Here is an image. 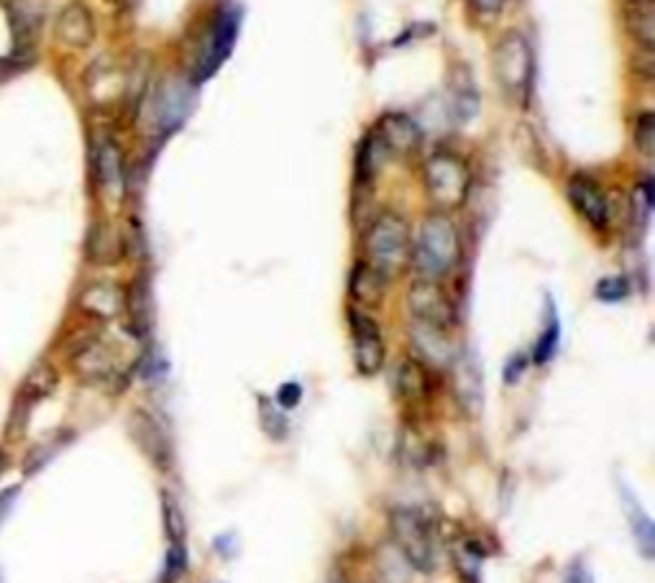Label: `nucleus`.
<instances>
[{
  "label": "nucleus",
  "instance_id": "nucleus-1",
  "mask_svg": "<svg viewBox=\"0 0 655 583\" xmlns=\"http://www.w3.org/2000/svg\"><path fill=\"white\" fill-rule=\"evenodd\" d=\"M461 261V238L456 226L446 215H430L423 220L418 238L412 243V261L420 272V279L446 277Z\"/></svg>",
  "mask_w": 655,
  "mask_h": 583
},
{
  "label": "nucleus",
  "instance_id": "nucleus-2",
  "mask_svg": "<svg viewBox=\"0 0 655 583\" xmlns=\"http://www.w3.org/2000/svg\"><path fill=\"white\" fill-rule=\"evenodd\" d=\"M366 264L384 279H397L412 261L410 226L397 213H382L366 233Z\"/></svg>",
  "mask_w": 655,
  "mask_h": 583
},
{
  "label": "nucleus",
  "instance_id": "nucleus-3",
  "mask_svg": "<svg viewBox=\"0 0 655 583\" xmlns=\"http://www.w3.org/2000/svg\"><path fill=\"white\" fill-rule=\"evenodd\" d=\"M392 535H395L397 553L405 558L410 568L420 573L435 571L438 563V545H435L433 525L418 509H395L392 512Z\"/></svg>",
  "mask_w": 655,
  "mask_h": 583
},
{
  "label": "nucleus",
  "instance_id": "nucleus-4",
  "mask_svg": "<svg viewBox=\"0 0 655 583\" xmlns=\"http://www.w3.org/2000/svg\"><path fill=\"white\" fill-rule=\"evenodd\" d=\"M425 190L438 208H461L471 192V172L461 156L438 151L425 164Z\"/></svg>",
  "mask_w": 655,
  "mask_h": 583
},
{
  "label": "nucleus",
  "instance_id": "nucleus-5",
  "mask_svg": "<svg viewBox=\"0 0 655 583\" xmlns=\"http://www.w3.org/2000/svg\"><path fill=\"white\" fill-rule=\"evenodd\" d=\"M494 72L507 95L512 100H525L530 95L533 82V49L528 39L517 31L502 36L494 49Z\"/></svg>",
  "mask_w": 655,
  "mask_h": 583
},
{
  "label": "nucleus",
  "instance_id": "nucleus-6",
  "mask_svg": "<svg viewBox=\"0 0 655 583\" xmlns=\"http://www.w3.org/2000/svg\"><path fill=\"white\" fill-rule=\"evenodd\" d=\"M407 305H410L415 323L430 325V328L438 330H448L453 325V305L435 279H418L412 284Z\"/></svg>",
  "mask_w": 655,
  "mask_h": 583
},
{
  "label": "nucleus",
  "instance_id": "nucleus-7",
  "mask_svg": "<svg viewBox=\"0 0 655 583\" xmlns=\"http://www.w3.org/2000/svg\"><path fill=\"white\" fill-rule=\"evenodd\" d=\"M569 200H571V205L579 210L581 218H584L592 228L604 231V228L609 226V220H612V215H609V200H607V195H604L602 187H599L594 179L584 177V174H576V177H571Z\"/></svg>",
  "mask_w": 655,
  "mask_h": 583
},
{
  "label": "nucleus",
  "instance_id": "nucleus-8",
  "mask_svg": "<svg viewBox=\"0 0 655 583\" xmlns=\"http://www.w3.org/2000/svg\"><path fill=\"white\" fill-rule=\"evenodd\" d=\"M351 333H354V356L361 374H377L384 366V341L377 323L361 312H351Z\"/></svg>",
  "mask_w": 655,
  "mask_h": 583
},
{
  "label": "nucleus",
  "instance_id": "nucleus-9",
  "mask_svg": "<svg viewBox=\"0 0 655 583\" xmlns=\"http://www.w3.org/2000/svg\"><path fill=\"white\" fill-rule=\"evenodd\" d=\"M57 39L64 47L87 49L95 41V18L85 3H70L57 16Z\"/></svg>",
  "mask_w": 655,
  "mask_h": 583
},
{
  "label": "nucleus",
  "instance_id": "nucleus-10",
  "mask_svg": "<svg viewBox=\"0 0 655 583\" xmlns=\"http://www.w3.org/2000/svg\"><path fill=\"white\" fill-rule=\"evenodd\" d=\"M236 26L238 16L228 11H223L221 18L215 21L208 44H205L203 49V57H200V77H208L210 72H215V67L223 62V57L228 54V47L233 44V36H236Z\"/></svg>",
  "mask_w": 655,
  "mask_h": 583
},
{
  "label": "nucleus",
  "instance_id": "nucleus-11",
  "mask_svg": "<svg viewBox=\"0 0 655 583\" xmlns=\"http://www.w3.org/2000/svg\"><path fill=\"white\" fill-rule=\"evenodd\" d=\"M75 369L77 374L85 376V379H111L118 371L116 353L111 351V346L103 341H90L75 353Z\"/></svg>",
  "mask_w": 655,
  "mask_h": 583
},
{
  "label": "nucleus",
  "instance_id": "nucleus-12",
  "mask_svg": "<svg viewBox=\"0 0 655 583\" xmlns=\"http://www.w3.org/2000/svg\"><path fill=\"white\" fill-rule=\"evenodd\" d=\"M123 292L111 282H95L80 295V307L98 320H113L123 312Z\"/></svg>",
  "mask_w": 655,
  "mask_h": 583
},
{
  "label": "nucleus",
  "instance_id": "nucleus-13",
  "mask_svg": "<svg viewBox=\"0 0 655 583\" xmlns=\"http://www.w3.org/2000/svg\"><path fill=\"white\" fill-rule=\"evenodd\" d=\"M377 136L382 139V144L387 146V151L392 154H407V151H415L420 144V131L418 126L410 121L407 116H387L382 123H379Z\"/></svg>",
  "mask_w": 655,
  "mask_h": 583
},
{
  "label": "nucleus",
  "instance_id": "nucleus-14",
  "mask_svg": "<svg viewBox=\"0 0 655 583\" xmlns=\"http://www.w3.org/2000/svg\"><path fill=\"white\" fill-rule=\"evenodd\" d=\"M95 172H98L100 187L111 195H121L123 190V156L113 141L103 139L95 149Z\"/></svg>",
  "mask_w": 655,
  "mask_h": 583
},
{
  "label": "nucleus",
  "instance_id": "nucleus-15",
  "mask_svg": "<svg viewBox=\"0 0 655 583\" xmlns=\"http://www.w3.org/2000/svg\"><path fill=\"white\" fill-rule=\"evenodd\" d=\"M446 333L448 330L430 328L423 323L412 325V343L428 364L446 366L451 361V343H448Z\"/></svg>",
  "mask_w": 655,
  "mask_h": 583
},
{
  "label": "nucleus",
  "instance_id": "nucleus-16",
  "mask_svg": "<svg viewBox=\"0 0 655 583\" xmlns=\"http://www.w3.org/2000/svg\"><path fill=\"white\" fill-rule=\"evenodd\" d=\"M625 21L630 34L643 49L655 47V6L653 0H630L625 8Z\"/></svg>",
  "mask_w": 655,
  "mask_h": 583
},
{
  "label": "nucleus",
  "instance_id": "nucleus-17",
  "mask_svg": "<svg viewBox=\"0 0 655 583\" xmlns=\"http://www.w3.org/2000/svg\"><path fill=\"white\" fill-rule=\"evenodd\" d=\"M121 254V236L108 223H98L90 231V236H87V256H90V261H95V264H113V261L121 259Z\"/></svg>",
  "mask_w": 655,
  "mask_h": 583
},
{
  "label": "nucleus",
  "instance_id": "nucleus-18",
  "mask_svg": "<svg viewBox=\"0 0 655 583\" xmlns=\"http://www.w3.org/2000/svg\"><path fill=\"white\" fill-rule=\"evenodd\" d=\"M351 295H354L356 302L361 305H379L384 297V289H387V279L382 277L379 272H374L369 264H359L351 274Z\"/></svg>",
  "mask_w": 655,
  "mask_h": 583
},
{
  "label": "nucleus",
  "instance_id": "nucleus-19",
  "mask_svg": "<svg viewBox=\"0 0 655 583\" xmlns=\"http://www.w3.org/2000/svg\"><path fill=\"white\" fill-rule=\"evenodd\" d=\"M397 392L405 399H423L428 394V374H425L423 364L415 361V358H405L400 366H397L395 374Z\"/></svg>",
  "mask_w": 655,
  "mask_h": 583
},
{
  "label": "nucleus",
  "instance_id": "nucleus-20",
  "mask_svg": "<svg viewBox=\"0 0 655 583\" xmlns=\"http://www.w3.org/2000/svg\"><path fill=\"white\" fill-rule=\"evenodd\" d=\"M622 497H625V509H627V517H630V527H632V535L638 537V545L640 550H643L645 558H653V522H650L648 514L643 512V507L638 504V499L630 497V491L622 486Z\"/></svg>",
  "mask_w": 655,
  "mask_h": 583
},
{
  "label": "nucleus",
  "instance_id": "nucleus-21",
  "mask_svg": "<svg viewBox=\"0 0 655 583\" xmlns=\"http://www.w3.org/2000/svg\"><path fill=\"white\" fill-rule=\"evenodd\" d=\"M405 566L407 563L400 553H384V558H379L377 583H410Z\"/></svg>",
  "mask_w": 655,
  "mask_h": 583
},
{
  "label": "nucleus",
  "instance_id": "nucleus-22",
  "mask_svg": "<svg viewBox=\"0 0 655 583\" xmlns=\"http://www.w3.org/2000/svg\"><path fill=\"white\" fill-rule=\"evenodd\" d=\"M635 149L643 156L655 154V116L653 113H643L635 123Z\"/></svg>",
  "mask_w": 655,
  "mask_h": 583
},
{
  "label": "nucleus",
  "instance_id": "nucleus-23",
  "mask_svg": "<svg viewBox=\"0 0 655 583\" xmlns=\"http://www.w3.org/2000/svg\"><path fill=\"white\" fill-rule=\"evenodd\" d=\"M185 568H187L185 550H182L180 543H172V548H169V553H167V560H164V571H162V578H159V581L177 583L180 581L182 573H185Z\"/></svg>",
  "mask_w": 655,
  "mask_h": 583
},
{
  "label": "nucleus",
  "instance_id": "nucleus-24",
  "mask_svg": "<svg viewBox=\"0 0 655 583\" xmlns=\"http://www.w3.org/2000/svg\"><path fill=\"white\" fill-rule=\"evenodd\" d=\"M136 425H141V433L136 430V438H139L141 448H144L151 458H159V451H162V445H164L159 430L151 425L149 417H141V415L136 417Z\"/></svg>",
  "mask_w": 655,
  "mask_h": 583
},
{
  "label": "nucleus",
  "instance_id": "nucleus-25",
  "mask_svg": "<svg viewBox=\"0 0 655 583\" xmlns=\"http://www.w3.org/2000/svg\"><path fill=\"white\" fill-rule=\"evenodd\" d=\"M625 295H627V284H625V279H620V277L602 279V282L597 284V297L604 302H617V300H622Z\"/></svg>",
  "mask_w": 655,
  "mask_h": 583
},
{
  "label": "nucleus",
  "instance_id": "nucleus-26",
  "mask_svg": "<svg viewBox=\"0 0 655 583\" xmlns=\"http://www.w3.org/2000/svg\"><path fill=\"white\" fill-rule=\"evenodd\" d=\"M277 399H279V407H287V410H290V407H295L302 399V389L297 387V384H285V387L279 389Z\"/></svg>",
  "mask_w": 655,
  "mask_h": 583
},
{
  "label": "nucleus",
  "instance_id": "nucleus-27",
  "mask_svg": "<svg viewBox=\"0 0 655 583\" xmlns=\"http://www.w3.org/2000/svg\"><path fill=\"white\" fill-rule=\"evenodd\" d=\"M507 3H510V0H471V6L482 13V16H497Z\"/></svg>",
  "mask_w": 655,
  "mask_h": 583
},
{
  "label": "nucleus",
  "instance_id": "nucleus-28",
  "mask_svg": "<svg viewBox=\"0 0 655 583\" xmlns=\"http://www.w3.org/2000/svg\"><path fill=\"white\" fill-rule=\"evenodd\" d=\"M16 497H18V486H13V489H6L3 494H0V525H3L6 514L13 509V502H16Z\"/></svg>",
  "mask_w": 655,
  "mask_h": 583
},
{
  "label": "nucleus",
  "instance_id": "nucleus-29",
  "mask_svg": "<svg viewBox=\"0 0 655 583\" xmlns=\"http://www.w3.org/2000/svg\"><path fill=\"white\" fill-rule=\"evenodd\" d=\"M6 466H8V456L3 451H0V476H3V471H6Z\"/></svg>",
  "mask_w": 655,
  "mask_h": 583
}]
</instances>
